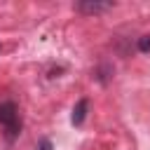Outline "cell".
<instances>
[{"mask_svg": "<svg viewBox=\"0 0 150 150\" xmlns=\"http://www.w3.org/2000/svg\"><path fill=\"white\" fill-rule=\"evenodd\" d=\"M110 7H112V2H77L75 5V9L82 14H101Z\"/></svg>", "mask_w": 150, "mask_h": 150, "instance_id": "7a4b0ae2", "label": "cell"}, {"mask_svg": "<svg viewBox=\"0 0 150 150\" xmlns=\"http://www.w3.org/2000/svg\"><path fill=\"white\" fill-rule=\"evenodd\" d=\"M138 49H141V52H145V54L150 52V35H143V38L138 40Z\"/></svg>", "mask_w": 150, "mask_h": 150, "instance_id": "277c9868", "label": "cell"}, {"mask_svg": "<svg viewBox=\"0 0 150 150\" xmlns=\"http://www.w3.org/2000/svg\"><path fill=\"white\" fill-rule=\"evenodd\" d=\"M38 150H52V141H49V138H42V141L38 143Z\"/></svg>", "mask_w": 150, "mask_h": 150, "instance_id": "5b68a950", "label": "cell"}, {"mask_svg": "<svg viewBox=\"0 0 150 150\" xmlns=\"http://www.w3.org/2000/svg\"><path fill=\"white\" fill-rule=\"evenodd\" d=\"M87 108H89V101H87V98H80V101L75 103V108H73V115H70V122H73L75 127H80V124L84 122Z\"/></svg>", "mask_w": 150, "mask_h": 150, "instance_id": "3957f363", "label": "cell"}, {"mask_svg": "<svg viewBox=\"0 0 150 150\" xmlns=\"http://www.w3.org/2000/svg\"><path fill=\"white\" fill-rule=\"evenodd\" d=\"M0 124L7 129V136L14 138L21 129V122H19V112H16V105L12 101L7 103H0Z\"/></svg>", "mask_w": 150, "mask_h": 150, "instance_id": "6da1fadb", "label": "cell"}]
</instances>
